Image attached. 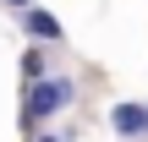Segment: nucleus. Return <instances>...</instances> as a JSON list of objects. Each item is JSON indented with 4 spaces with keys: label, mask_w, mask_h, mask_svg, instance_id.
I'll list each match as a JSON object with an SVG mask.
<instances>
[{
    "label": "nucleus",
    "mask_w": 148,
    "mask_h": 142,
    "mask_svg": "<svg viewBox=\"0 0 148 142\" xmlns=\"http://www.w3.org/2000/svg\"><path fill=\"white\" fill-rule=\"evenodd\" d=\"M77 104V77H66V71H49V77H38V82H27L22 88V131H38V126H49L55 115H66Z\"/></svg>",
    "instance_id": "1"
},
{
    "label": "nucleus",
    "mask_w": 148,
    "mask_h": 142,
    "mask_svg": "<svg viewBox=\"0 0 148 142\" xmlns=\"http://www.w3.org/2000/svg\"><path fill=\"white\" fill-rule=\"evenodd\" d=\"M110 131H115L121 142H143V137H148V104H143V99L110 104Z\"/></svg>",
    "instance_id": "2"
},
{
    "label": "nucleus",
    "mask_w": 148,
    "mask_h": 142,
    "mask_svg": "<svg viewBox=\"0 0 148 142\" xmlns=\"http://www.w3.org/2000/svg\"><path fill=\"white\" fill-rule=\"evenodd\" d=\"M16 16H22V33H27L33 44H66V27H60L55 11H44V5H22Z\"/></svg>",
    "instance_id": "3"
},
{
    "label": "nucleus",
    "mask_w": 148,
    "mask_h": 142,
    "mask_svg": "<svg viewBox=\"0 0 148 142\" xmlns=\"http://www.w3.org/2000/svg\"><path fill=\"white\" fill-rule=\"evenodd\" d=\"M49 71H55V44H27L22 49V88L38 82V77H49Z\"/></svg>",
    "instance_id": "4"
},
{
    "label": "nucleus",
    "mask_w": 148,
    "mask_h": 142,
    "mask_svg": "<svg viewBox=\"0 0 148 142\" xmlns=\"http://www.w3.org/2000/svg\"><path fill=\"white\" fill-rule=\"evenodd\" d=\"M27 142H71V131H49V126H38V131H27Z\"/></svg>",
    "instance_id": "5"
},
{
    "label": "nucleus",
    "mask_w": 148,
    "mask_h": 142,
    "mask_svg": "<svg viewBox=\"0 0 148 142\" xmlns=\"http://www.w3.org/2000/svg\"><path fill=\"white\" fill-rule=\"evenodd\" d=\"M0 5H5V11H22V5H33V0H0Z\"/></svg>",
    "instance_id": "6"
}]
</instances>
